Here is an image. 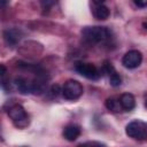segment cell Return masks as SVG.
<instances>
[{"label": "cell", "mask_w": 147, "mask_h": 147, "mask_svg": "<svg viewBox=\"0 0 147 147\" xmlns=\"http://www.w3.org/2000/svg\"><path fill=\"white\" fill-rule=\"evenodd\" d=\"M9 118L13 121L14 125L18 129H24L29 125V116L25 111V109L21 106V105H13L11 107H9L8 111H7Z\"/></svg>", "instance_id": "6da1fadb"}, {"label": "cell", "mask_w": 147, "mask_h": 147, "mask_svg": "<svg viewBox=\"0 0 147 147\" xmlns=\"http://www.w3.org/2000/svg\"><path fill=\"white\" fill-rule=\"evenodd\" d=\"M82 36L88 42H100L108 38L109 31L105 26H86L82 30Z\"/></svg>", "instance_id": "7a4b0ae2"}, {"label": "cell", "mask_w": 147, "mask_h": 147, "mask_svg": "<svg viewBox=\"0 0 147 147\" xmlns=\"http://www.w3.org/2000/svg\"><path fill=\"white\" fill-rule=\"evenodd\" d=\"M125 133L134 140H147V123L133 121L126 125Z\"/></svg>", "instance_id": "3957f363"}, {"label": "cell", "mask_w": 147, "mask_h": 147, "mask_svg": "<svg viewBox=\"0 0 147 147\" xmlns=\"http://www.w3.org/2000/svg\"><path fill=\"white\" fill-rule=\"evenodd\" d=\"M84 90L82 84L78 80L69 79L64 83L63 88H62V95L67 100H77L78 98L82 96Z\"/></svg>", "instance_id": "277c9868"}, {"label": "cell", "mask_w": 147, "mask_h": 147, "mask_svg": "<svg viewBox=\"0 0 147 147\" xmlns=\"http://www.w3.org/2000/svg\"><path fill=\"white\" fill-rule=\"evenodd\" d=\"M76 71L82 75L83 77L87 78V79H92V80H96L101 77V72L100 70L92 63H85V62H77L75 65Z\"/></svg>", "instance_id": "5b68a950"}, {"label": "cell", "mask_w": 147, "mask_h": 147, "mask_svg": "<svg viewBox=\"0 0 147 147\" xmlns=\"http://www.w3.org/2000/svg\"><path fill=\"white\" fill-rule=\"evenodd\" d=\"M142 54L138 49H131L124 54L122 59V64L126 69H136L141 64Z\"/></svg>", "instance_id": "8992f818"}, {"label": "cell", "mask_w": 147, "mask_h": 147, "mask_svg": "<svg viewBox=\"0 0 147 147\" xmlns=\"http://www.w3.org/2000/svg\"><path fill=\"white\" fill-rule=\"evenodd\" d=\"M3 38L5 41L10 45V46H15L22 38V31L18 29H7L3 31Z\"/></svg>", "instance_id": "52a82bcc"}, {"label": "cell", "mask_w": 147, "mask_h": 147, "mask_svg": "<svg viewBox=\"0 0 147 147\" xmlns=\"http://www.w3.org/2000/svg\"><path fill=\"white\" fill-rule=\"evenodd\" d=\"M80 132H82V130H80V127L78 125H76V124H69V125H67L63 129L62 134H63L64 139H67L68 141H75L80 136Z\"/></svg>", "instance_id": "ba28073f"}, {"label": "cell", "mask_w": 147, "mask_h": 147, "mask_svg": "<svg viewBox=\"0 0 147 147\" xmlns=\"http://www.w3.org/2000/svg\"><path fill=\"white\" fill-rule=\"evenodd\" d=\"M119 105L122 109L130 111L136 107V99L131 93H124L119 98Z\"/></svg>", "instance_id": "9c48e42d"}, {"label": "cell", "mask_w": 147, "mask_h": 147, "mask_svg": "<svg viewBox=\"0 0 147 147\" xmlns=\"http://www.w3.org/2000/svg\"><path fill=\"white\" fill-rule=\"evenodd\" d=\"M94 3L96 5V7L93 9V15H94V17H95L96 20H101V21L107 20V18L109 17V14H110L108 7H106V6H105L102 2H100V1H95Z\"/></svg>", "instance_id": "30bf717a"}, {"label": "cell", "mask_w": 147, "mask_h": 147, "mask_svg": "<svg viewBox=\"0 0 147 147\" xmlns=\"http://www.w3.org/2000/svg\"><path fill=\"white\" fill-rule=\"evenodd\" d=\"M14 85L16 86L17 91L22 94H28L31 93V83H29L26 79L24 78H16L14 80Z\"/></svg>", "instance_id": "8fae6325"}, {"label": "cell", "mask_w": 147, "mask_h": 147, "mask_svg": "<svg viewBox=\"0 0 147 147\" xmlns=\"http://www.w3.org/2000/svg\"><path fill=\"white\" fill-rule=\"evenodd\" d=\"M105 106L108 110H111V111H118V109L121 108V105H119V100L117 101L116 99L114 98H108L105 102Z\"/></svg>", "instance_id": "7c38bea8"}, {"label": "cell", "mask_w": 147, "mask_h": 147, "mask_svg": "<svg viewBox=\"0 0 147 147\" xmlns=\"http://www.w3.org/2000/svg\"><path fill=\"white\" fill-rule=\"evenodd\" d=\"M109 82H110V85H111V86L117 87V86H119V85L122 84V77L115 71L114 74H111V75L109 76Z\"/></svg>", "instance_id": "4fadbf2b"}, {"label": "cell", "mask_w": 147, "mask_h": 147, "mask_svg": "<svg viewBox=\"0 0 147 147\" xmlns=\"http://www.w3.org/2000/svg\"><path fill=\"white\" fill-rule=\"evenodd\" d=\"M102 69H103V71H105L106 74H108L109 76L115 72V68H114V65L111 64V62H109V61H105V62H103Z\"/></svg>", "instance_id": "5bb4252c"}, {"label": "cell", "mask_w": 147, "mask_h": 147, "mask_svg": "<svg viewBox=\"0 0 147 147\" xmlns=\"http://www.w3.org/2000/svg\"><path fill=\"white\" fill-rule=\"evenodd\" d=\"M78 147H106V145H103L101 142H98V141H90V142L82 144Z\"/></svg>", "instance_id": "9a60e30c"}, {"label": "cell", "mask_w": 147, "mask_h": 147, "mask_svg": "<svg viewBox=\"0 0 147 147\" xmlns=\"http://www.w3.org/2000/svg\"><path fill=\"white\" fill-rule=\"evenodd\" d=\"M51 92H52V95H54V96H57V95L60 94V92H62V91H61V88H60V85L55 84V85H53V86H52V88H51Z\"/></svg>", "instance_id": "2e32d148"}, {"label": "cell", "mask_w": 147, "mask_h": 147, "mask_svg": "<svg viewBox=\"0 0 147 147\" xmlns=\"http://www.w3.org/2000/svg\"><path fill=\"white\" fill-rule=\"evenodd\" d=\"M136 6L140 7V8H144V7H147V1H141V0H134L133 1Z\"/></svg>", "instance_id": "e0dca14e"}, {"label": "cell", "mask_w": 147, "mask_h": 147, "mask_svg": "<svg viewBox=\"0 0 147 147\" xmlns=\"http://www.w3.org/2000/svg\"><path fill=\"white\" fill-rule=\"evenodd\" d=\"M5 74H6V68H5L3 64H1V76H2V78L5 77Z\"/></svg>", "instance_id": "ac0fdd59"}, {"label": "cell", "mask_w": 147, "mask_h": 147, "mask_svg": "<svg viewBox=\"0 0 147 147\" xmlns=\"http://www.w3.org/2000/svg\"><path fill=\"white\" fill-rule=\"evenodd\" d=\"M145 106H146V108H147V100H146V103H145Z\"/></svg>", "instance_id": "d6986e66"}]
</instances>
